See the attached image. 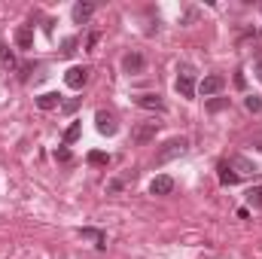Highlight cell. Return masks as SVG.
<instances>
[{
    "mask_svg": "<svg viewBox=\"0 0 262 259\" xmlns=\"http://www.w3.org/2000/svg\"><path fill=\"white\" fill-rule=\"evenodd\" d=\"M186 137H171L159 153H156V165H165V162H171V159H177V156H183L186 153Z\"/></svg>",
    "mask_w": 262,
    "mask_h": 259,
    "instance_id": "1",
    "label": "cell"
},
{
    "mask_svg": "<svg viewBox=\"0 0 262 259\" xmlns=\"http://www.w3.org/2000/svg\"><path fill=\"white\" fill-rule=\"evenodd\" d=\"M177 92L183 95V98H195V73L189 70V67H183L180 70V76H177Z\"/></svg>",
    "mask_w": 262,
    "mask_h": 259,
    "instance_id": "2",
    "label": "cell"
},
{
    "mask_svg": "<svg viewBox=\"0 0 262 259\" xmlns=\"http://www.w3.org/2000/svg\"><path fill=\"white\" fill-rule=\"evenodd\" d=\"M156 131H159V122H140L137 128L131 131V140H134L137 146H143V143L156 140Z\"/></svg>",
    "mask_w": 262,
    "mask_h": 259,
    "instance_id": "3",
    "label": "cell"
},
{
    "mask_svg": "<svg viewBox=\"0 0 262 259\" xmlns=\"http://www.w3.org/2000/svg\"><path fill=\"white\" fill-rule=\"evenodd\" d=\"M223 85H226V76H220V73H207V76L198 82L195 89L201 92V95H204V98H207V95H216Z\"/></svg>",
    "mask_w": 262,
    "mask_h": 259,
    "instance_id": "4",
    "label": "cell"
},
{
    "mask_svg": "<svg viewBox=\"0 0 262 259\" xmlns=\"http://www.w3.org/2000/svg\"><path fill=\"white\" fill-rule=\"evenodd\" d=\"M238 177H247V174H256V165L250 162V159H244V156H229V162H226Z\"/></svg>",
    "mask_w": 262,
    "mask_h": 259,
    "instance_id": "5",
    "label": "cell"
},
{
    "mask_svg": "<svg viewBox=\"0 0 262 259\" xmlns=\"http://www.w3.org/2000/svg\"><path fill=\"white\" fill-rule=\"evenodd\" d=\"M134 104H137V107H143V110L165 113V101H162L159 95H152V92H146V95H137V98H134Z\"/></svg>",
    "mask_w": 262,
    "mask_h": 259,
    "instance_id": "6",
    "label": "cell"
},
{
    "mask_svg": "<svg viewBox=\"0 0 262 259\" xmlns=\"http://www.w3.org/2000/svg\"><path fill=\"white\" fill-rule=\"evenodd\" d=\"M95 125H98L101 134H107V137L116 134V128H119L116 119H113V113H107V110H98V113H95Z\"/></svg>",
    "mask_w": 262,
    "mask_h": 259,
    "instance_id": "7",
    "label": "cell"
},
{
    "mask_svg": "<svg viewBox=\"0 0 262 259\" xmlns=\"http://www.w3.org/2000/svg\"><path fill=\"white\" fill-rule=\"evenodd\" d=\"M64 82L70 89H82V85L89 82V67H70L64 73Z\"/></svg>",
    "mask_w": 262,
    "mask_h": 259,
    "instance_id": "8",
    "label": "cell"
},
{
    "mask_svg": "<svg viewBox=\"0 0 262 259\" xmlns=\"http://www.w3.org/2000/svg\"><path fill=\"white\" fill-rule=\"evenodd\" d=\"M149 192H152V195H171V192H174V180H171L168 174H159V177H152Z\"/></svg>",
    "mask_w": 262,
    "mask_h": 259,
    "instance_id": "9",
    "label": "cell"
},
{
    "mask_svg": "<svg viewBox=\"0 0 262 259\" xmlns=\"http://www.w3.org/2000/svg\"><path fill=\"white\" fill-rule=\"evenodd\" d=\"M15 46L18 49H34V31H31V25H21L15 31Z\"/></svg>",
    "mask_w": 262,
    "mask_h": 259,
    "instance_id": "10",
    "label": "cell"
},
{
    "mask_svg": "<svg viewBox=\"0 0 262 259\" xmlns=\"http://www.w3.org/2000/svg\"><path fill=\"white\" fill-rule=\"evenodd\" d=\"M122 67H125V73H140V70H143V55L128 52V55L122 58Z\"/></svg>",
    "mask_w": 262,
    "mask_h": 259,
    "instance_id": "11",
    "label": "cell"
},
{
    "mask_svg": "<svg viewBox=\"0 0 262 259\" xmlns=\"http://www.w3.org/2000/svg\"><path fill=\"white\" fill-rule=\"evenodd\" d=\"M58 104H61V95H55V92H46V95L37 98V107L40 110H55Z\"/></svg>",
    "mask_w": 262,
    "mask_h": 259,
    "instance_id": "12",
    "label": "cell"
},
{
    "mask_svg": "<svg viewBox=\"0 0 262 259\" xmlns=\"http://www.w3.org/2000/svg\"><path fill=\"white\" fill-rule=\"evenodd\" d=\"M79 235H82V238H92L98 250H104V247H107V235H104V232H98V229H79Z\"/></svg>",
    "mask_w": 262,
    "mask_h": 259,
    "instance_id": "13",
    "label": "cell"
},
{
    "mask_svg": "<svg viewBox=\"0 0 262 259\" xmlns=\"http://www.w3.org/2000/svg\"><path fill=\"white\" fill-rule=\"evenodd\" d=\"M238 180H241V177H238V174H235L226 162H223V165H220V183H223V186H235Z\"/></svg>",
    "mask_w": 262,
    "mask_h": 259,
    "instance_id": "14",
    "label": "cell"
},
{
    "mask_svg": "<svg viewBox=\"0 0 262 259\" xmlns=\"http://www.w3.org/2000/svg\"><path fill=\"white\" fill-rule=\"evenodd\" d=\"M92 12H95L92 3H76V6H73V18H76V21H89Z\"/></svg>",
    "mask_w": 262,
    "mask_h": 259,
    "instance_id": "15",
    "label": "cell"
},
{
    "mask_svg": "<svg viewBox=\"0 0 262 259\" xmlns=\"http://www.w3.org/2000/svg\"><path fill=\"white\" fill-rule=\"evenodd\" d=\"M110 159H107V153H101V149H92L89 153V165H107Z\"/></svg>",
    "mask_w": 262,
    "mask_h": 259,
    "instance_id": "16",
    "label": "cell"
},
{
    "mask_svg": "<svg viewBox=\"0 0 262 259\" xmlns=\"http://www.w3.org/2000/svg\"><path fill=\"white\" fill-rule=\"evenodd\" d=\"M79 131H82V125H79V122H73V125L64 131V143H73V140H79Z\"/></svg>",
    "mask_w": 262,
    "mask_h": 259,
    "instance_id": "17",
    "label": "cell"
},
{
    "mask_svg": "<svg viewBox=\"0 0 262 259\" xmlns=\"http://www.w3.org/2000/svg\"><path fill=\"white\" fill-rule=\"evenodd\" d=\"M247 201H250V207H262V186L250 189V192H247Z\"/></svg>",
    "mask_w": 262,
    "mask_h": 259,
    "instance_id": "18",
    "label": "cell"
},
{
    "mask_svg": "<svg viewBox=\"0 0 262 259\" xmlns=\"http://www.w3.org/2000/svg\"><path fill=\"white\" fill-rule=\"evenodd\" d=\"M0 61H3L6 67H15V55H12V52L3 46V43H0Z\"/></svg>",
    "mask_w": 262,
    "mask_h": 259,
    "instance_id": "19",
    "label": "cell"
},
{
    "mask_svg": "<svg viewBox=\"0 0 262 259\" xmlns=\"http://www.w3.org/2000/svg\"><path fill=\"white\" fill-rule=\"evenodd\" d=\"M223 107H229V98H213V101L207 104V110H210V113H220Z\"/></svg>",
    "mask_w": 262,
    "mask_h": 259,
    "instance_id": "20",
    "label": "cell"
},
{
    "mask_svg": "<svg viewBox=\"0 0 262 259\" xmlns=\"http://www.w3.org/2000/svg\"><path fill=\"white\" fill-rule=\"evenodd\" d=\"M244 107H247L250 113H259V110H262V101H259V98H256V95H250V98L244 101Z\"/></svg>",
    "mask_w": 262,
    "mask_h": 259,
    "instance_id": "21",
    "label": "cell"
},
{
    "mask_svg": "<svg viewBox=\"0 0 262 259\" xmlns=\"http://www.w3.org/2000/svg\"><path fill=\"white\" fill-rule=\"evenodd\" d=\"M76 107H79V98H70V101H64V104H61V110H64V113H73Z\"/></svg>",
    "mask_w": 262,
    "mask_h": 259,
    "instance_id": "22",
    "label": "cell"
},
{
    "mask_svg": "<svg viewBox=\"0 0 262 259\" xmlns=\"http://www.w3.org/2000/svg\"><path fill=\"white\" fill-rule=\"evenodd\" d=\"M55 159H58V162H70V149H67V146H58V149H55Z\"/></svg>",
    "mask_w": 262,
    "mask_h": 259,
    "instance_id": "23",
    "label": "cell"
},
{
    "mask_svg": "<svg viewBox=\"0 0 262 259\" xmlns=\"http://www.w3.org/2000/svg\"><path fill=\"white\" fill-rule=\"evenodd\" d=\"M73 49H76V40H67V43H64V49H61V52H64V55H70Z\"/></svg>",
    "mask_w": 262,
    "mask_h": 259,
    "instance_id": "24",
    "label": "cell"
},
{
    "mask_svg": "<svg viewBox=\"0 0 262 259\" xmlns=\"http://www.w3.org/2000/svg\"><path fill=\"white\" fill-rule=\"evenodd\" d=\"M253 73H256V79L262 82V61H256V64H253Z\"/></svg>",
    "mask_w": 262,
    "mask_h": 259,
    "instance_id": "25",
    "label": "cell"
},
{
    "mask_svg": "<svg viewBox=\"0 0 262 259\" xmlns=\"http://www.w3.org/2000/svg\"><path fill=\"white\" fill-rule=\"evenodd\" d=\"M259 9H262V6H259Z\"/></svg>",
    "mask_w": 262,
    "mask_h": 259,
    "instance_id": "26",
    "label": "cell"
}]
</instances>
